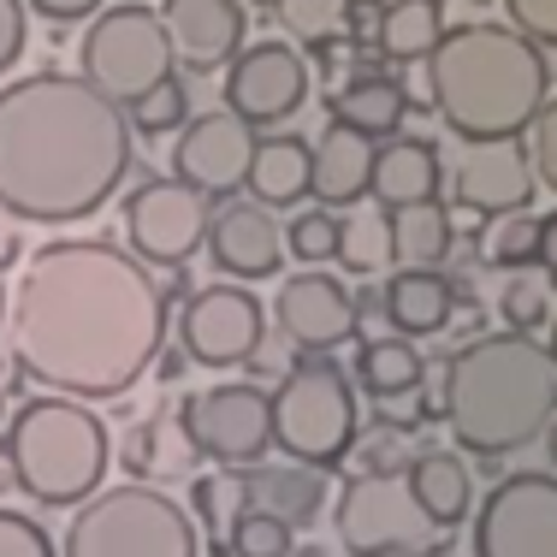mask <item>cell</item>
<instances>
[{"mask_svg": "<svg viewBox=\"0 0 557 557\" xmlns=\"http://www.w3.org/2000/svg\"><path fill=\"white\" fill-rule=\"evenodd\" d=\"M7 344L18 374L42 392L108 404L161 356L166 290L149 261L108 237H54L24 256Z\"/></svg>", "mask_w": 557, "mask_h": 557, "instance_id": "1", "label": "cell"}, {"mask_svg": "<svg viewBox=\"0 0 557 557\" xmlns=\"http://www.w3.org/2000/svg\"><path fill=\"white\" fill-rule=\"evenodd\" d=\"M131 113L77 72L0 84V208L30 225H77L131 172Z\"/></svg>", "mask_w": 557, "mask_h": 557, "instance_id": "2", "label": "cell"}, {"mask_svg": "<svg viewBox=\"0 0 557 557\" xmlns=\"http://www.w3.org/2000/svg\"><path fill=\"white\" fill-rule=\"evenodd\" d=\"M440 416L469 457H510L546 440L557 416V362L534 333H486L450 350Z\"/></svg>", "mask_w": 557, "mask_h": 557, "instance_id": "3", "label": "cell"}, {"mask_svg": "<svg viewBox=\"0 0 557 557\" xmlns=\"http://www.w3.org/2000/svg\"><path fill=\"white\" fill-rule=\"evenodd\" d=\"M428 101L462 143L522 137L552 101V65L516 24H457L428 54Z\"/></svg>", "mask_w": 557, "mask_h": 557, "instance_id": "4", "label": "cell"}, {"mask_svg": "<svg viewBox=\"0 0 557 557\" xmlns=\"http://www.w3.org/2000/svg\"><path fill=\"white\" fill-rule=\"evenodd\" d=\"M0 450L12 462V486L42 510H77L101 493V474L113 462L108 421L77 397H30L0 433Z\"/></svg>", "mask_w": 557, "mask_h": 557, "instance_id": "5", "label": "cell"}, {"mask_svg": "<svg viewBox=\"0 0 557 557\" xmlns=\"http://www.w3.org/2000/svg\"><path fill=\"white\" fill-rule=\"evenodd\" d=\"M60 557H202L190 504L161 486H101L65 522Z\"/></svg>", "mask_w": 557, "mask_h": 557, "instance_id": "6", "label": "cell"}, {"mask_svg": "<svg viewBox=\"0 0 557 557\" xmlns=\"http://www.w3.org/2000/svg\"><path fill=\"white\" fill-rule=\"evenodd\" d=\"M273 445L290 462L333 469L356 445V380L333 356H302L273 392Z\"/></svg>", "mask_w": 557, "mask_h": 557, "instance_id": "7", "label": "cell"}, {"mask_svg": "<svg viewBox=\"0 0 557 557\" xmlns=\"http://www.w3.org/2000/svg\"><path fill=\"white\" fill-rule=\"evenodd\" d=\"M333 528L350 557H421L440 552L445 540V528L421 510L416 486H409V462L350 474L333 498Z\"/></svg>", "mask_w": 557, "mask_h": 557, "instance_id": "8", "label": "cell"}, {"mask_svg": "<svg viewBox=\"0 0 557 557\" xmlns=\"http://www.w3.org/2000/svg\"><path fill=\"white\" fill-rule=\"evenodd\" d=\"M77 77L96 84L108 101H119V108H131V101L149 96L154 84L178 77L161 12L154 7H101L96 18H89L84 42H77Z\"/></svg>", "mask_w": 557, "mask_h": 557, "instance_id": "9", "label": "cell"}, {"mask_svg": "<svg viewBox=\"0 0 557 557\" xmlns=\"http://www.w3.org/2000/svg\"><path fill=\"white\" fill-rule=\"evenodd\" d=\"M178 428L202 457L225 469H249L273 450V392L256 380H220L178 404Z\"/></svg>", "mask_w": 557, "mask_h": 557, "instance_id": "10", "label": "cell"}, {"mask_svg": "<svg viewBox=\"0 0 557 557\" xmlns=\"http://www.w3.org/2000/svg\"><path fill=\"white\" fill-rule=\"evenodd\" d=\"M474 557H557V474H504L474 516Z\"/></svg>", "mask_w": 557, "mask_h": 557, "instance_id": "11", "label": "cell"}, {"mask_svg": "<svg viewBox=\"0 0 557 557\" xmlns=\"http://www.w3.org/2000/svg\"><path fill=\"white\" fill-rule=\"evenodd\" d=\"M208 196L178 178H149L125 196V237L131 256L149 268H190V256L208 244Z\"/></svg>", "mask_w": 557, "mask_h": 557, "instance_id": "12", "label": "cell"}, {"mask_svg": "<svg viewBox=\"0 0 557 557\" xmlns=\"http://www.w3.org/2000/svg\"><path fill=\"white\" fill-rule=\"evenodd\" d=\"M261 326H268V314H261L256 290L232 278V285L190 290V302L178 314V344L196 368H244L268 338Z\"/></svg>", "mask_w": 557, "mask_h": 557, "instance_id": "13", "label": "cell"}, {"mask_svg": "<svg viewBox=\"0 0 557 557\" xmlns=\"http://www.w3.org/2000/svg\"><path fill=\"white\" fill-rule=\"evenodd\" d=\"M256 125L237 119L232 108L196 113L184 119L178 143H172V178L202 196H237L249 178V161H256Z\"/></svg>", "mask_w": 557, "mask_h": 557, "instance_id": "14", "label": "cell"}, {"mask_svg": "<svg viewBox=\"0 0 557 557\" xmlns=\"http://www.w3.org/2000/svg\"><path fill=\"white\" fill-rule=\"evenodd\" d=\"M309 101V65L290 42H256L225 65V108L249 125H285Z\"/></svg>", "mask_w": 557, "mask_h": 557, "instance_id": "15", "label": "cell"}, {"mask_svg": "<svg viewBox=\"0 0 557 557\" xmlns=\"http://www.w3.org/2000/svg\"><path fill=\"white\" fill-rule=\"evenodd\" d=\"M273 321H278V338L297 344L302 356H333L338 344L356 338V290L338 273L302 268L278 285Z\"/></svg>", "mask_w": 557, "mask_h": 557, "instance_id": "16", "label": "cell"}, {"mask_svg": "<svg viewBox=\"0 0 557 557\" xmlns=\"http://www.w3.org/2000/svg\"><path fill=\"white\" fill-rule=\"evenodd\" d=\"M450 196H457L462 214H481V220L522 214V208L540 196V172H534L528 143H516V137L469 143L457 172H450Z\"/></svg>", "mask_w": 557, "mask_h": 557, "instance_id": "17", "label": "cell"}, {"mask_svg": "<svg viewBox=\"0 0 557 557\" xmlns=\"http://www.w3.org/2000/svg\"><path fill=\"white\" fill-rule=\"evenodd\" d=\"M208 256H214L220 278H273L278 261H285V232H278V214L261 208L256 196H225L208 220Z\"/></svg>", "mask_w": 557, "mask_h": 557, "instance_id": "18", "label": "cell"}, {"mask_svg": "<svg viewBox=\"0 0 557 557\" xmlns=\"http://www.w3.org/2000/svg\"><path fill=\"white\" fill-rule=\"evenodd\" d=\"M161 24L184 72H225L244 54L249 12L237 0H161Z\"/></svg>", "mask_w": 557, "mask_h": 557, "instance_id": "19", "label": "cell"}, {"mask_svg": "<svg viewBox=\"0 0 557 557\" xmlns=\"http://www.w3.org/2000/svg\"><path fill=\"white\" fill-rule=\"evenodd\" d=\"M237 493H244V510H261V516H278V522L297 534V528L321 522L326 510V474L309 469V462H249V469H237Z\"/></svg>", "mask_w": 557, "mask_h": 557, "instance_id": "20", "label": "cell"}, {"mask_svg": "<svg viewBox=\"0 0 557 557\" xmlns=\"http://www.w3.org/2000/svg\"><path fill=\"white\" fill-rule=\"evenodd\" d=\"M469 297V285L462 278H450L440 268H397L386 278V314H392V333L404 338H428L450 326V314H457V302Z\"/></svg>", "mask_w": 557, "mask_h": 557, "instance_id": "21", "label": "cell"}, {"mask_svg": "<svg viewBox=\"0 0 557 557\" xmlns=\"http://www.w3.org/2000/svg\"><path fill=\"white\" fill-rule=\"evenodd\" d=\"M440 190H445V161L428 137H392L374 149V184H368V196L386 214L392 208H409V202H433Z\"/></svg>", "mask_w": 557, "mask_h": 557, "instance_id": "22", "label": "cell"}, {"mask_svg": "<svg viewBox=\"0 0 557 557\" xmlns=\"http://www.w3.org/2000/svg\"><path fill=\"white\" fill-rule=\"evenodd\" d=\"M374 184V137L350 125H326L314 137V202L321 208H356Z\"/></svg>", "mask_w": 557, "mask_h": 557, "instance_id": "23", "label": "cell"}, {"mask_svg": "<svg viewBox=\"0 0 557 557\" xmlns=\"http://www.w3.org/2000/svg\"><path fill=\"white\" fill-rule=\"evenodd\" d=\"M244 190L256 196L261 208H297L302 196H314V143L302 137H261L256 161H249Z\"/></svg>", "mask_w": 557, "mask_h": 557, "instance_id": "24", "label": "cell"}, {"mask_svg": "<svg viewBox=\"0 0 557 557\" xmlns=\"http://www.w3.org/2000/svg\"><path fill=\"white\" fill-rule=\"evenodd\" d=\"M326 108H333L338 125H350V131H362V137L380 143V137H397V125L409 119V89L397 84V77L356 72L326 96Z\"/></svg>", "mask_w": 557, "mask_h": 557, "instance_id": "25", "label": "cell"}, {"mask_svg": "<svg viewBox=\"0 0 557 557\" xmlns=\"http://www.w3.org/2000/svg\"><path fill=\"white\" fill-rule=\"evenodd\" d=\"M409 486H416L421 510L440 528H457L474 504V474L457 450H421V457H409Z\"/></svg>", "mask_w": 557, "mask_h": 557, "instance_id": "26", "label": "cell"}, {"mask_svg": "<svg viewBox=\"0 0 557 557\" xmlns=\"http://www.w3.org/2000/svg\"><path fill=\"white\" fill-rule=\"evenodd\" d=\"M392 261L397 268H440V261L457 249V225H450V208L433 196V202H409L392 208Z\"/></svg>", "mask_w": 557, "mask_h": 557, "instance_id": "27", "label": "cell"}, {"mask_svg": "<svg viewBox=\"0 0 557 557\" xmlns=\"http://www.w3.org/2000/svg\"><path fill=\"white\" fill-rule=\"evenodd\" d=\"M350 380H356L368 397H380V404L421 392V350H416V338H404V333L368 338L362 350H356V374H350Z\"/></svg>", "mask_w": 557, "mask_h": 557, "instance_id": "28", "label": "cell"}, {"mask_svg": "<svg viewBox=\"0 0 557 557\" xmlns=\"http://www.w3.org/2000/svg\"><path fill=\"white\" fill-rule=\"evenodd\" d=\"M445 36V0H386L380 7V54L386 60H428Z\"/></svg>", "mask_w": 557, "mask_h": 557, "instance_id": "29", "label": "cell"}, {"mask_svg": "<svg viewBox=\"0 0 557 557\" xmlns=\"http://www.w3.org/2000/svg\"><path fill=\"white\" fill-rule=\"evenodd\" d=\"M338 268H350V273H374V268H386L392 261V220H386V208H350V214L338 220Z\"/></svg>", "mask_w": 557, "mask_h": 557, "instance_id": "30", "label": "cell"}, {"mask_svg": "<svg viewBox=\"0 0 557 557\" xmlns=\"http://www.w3.org/2000/svg\"><path fill=\"white\" fill-rule=\"evenodd\" d=\"M481 261H493V268L504 273H522V268H534L540 261V220L528 214H498V220H486V232H481Z\"/></svg>", "mask_w": 557, "mask_h": 557, "instance_id": "31", "label": "cell"}, {"mask_svg": "<svg viewBox=\"0 0 557 557\" xmlns=\"http://www.w3.org/2000/svg\"><path fill=\"white\" fill-rule=\"evenodd\" d=\"M344 12L350 0H273V18L290 42H309V48H326L344 36Z\"/></svg>", "mask_w": 557, "mask_h": 557, "instance_id": "32", "label": "cell"}, {"mask_svg": "<svg viewBox=\"0 0 557 557\" xmlns=\"http://www.w3.org/2000/svg\"><path fill=\"white\" fill-rule=\"evenodd\" d=\"M131 125L143 131V137H166V131H184V119H190V89L178 84V77H166V84H154L149 96L131 101Z\"/></svg>", "mask_w": 557, "mask_h": 557, "instance_id": "33", "label": "cell"}, {"mask_svg": "<svg viewBox=\"0 0 557 557\" xmlns=\"http://www.w3.org/2000/svg\"><path fill=\"white\" fill-rule=\"evenodd\" d=\"M498 314L510 333H540V326H552V297L540 278L528 273H510V285L498 290Z\"/></svg>", "mask_w": 557, "mask_h": 557, "instance_id": "34", "label": "cell"}, {"mask_svg": "<svg viewBox=\"0 0 557 557\" xmlns=\"http://www.w3.org/2000/svg\"><path fill=\"white\" fill-rule=\"evenodd\" d=\"M285 249L297 261H309V268L333 261L338 256V214H333V208H309V214H297L285 225Z\"/></svg>", "mask_w": 557, "mask_h": 557, "instance_id": "35", "label": "cell"}, {"mask_svg": "<svg viewBox=\"0 0 557 557\" xmlns=\"http://www.w3.org/2000/svg\"><path fill=\"white\" fill-rule=\"evenodd\" d=\"M225 540H232V557H285L290 552V528L278 516H261V510H244Z\"/></svg>", "mask_w": 557, "mask_h": 557, "instance_id": "36", "label": "cell"}, {"mask_svg": "<svg viewBox=\"0 0 557 557\" xmlns=\"http://www.w3.org/2000/svg\"><path fill=\"white\" fill-rule=\"evenodd\" d=\"M0 557H60L42 522H30L24 510H0Z\"/></svg>", "mask_w": 557, "mask_h": 557, "instance_id": "37", "label": "cell"}, {"mask_svg": "<svg viewBox=\"0 0 557 557\" xmlns=\"http://www.w3.org/2000/svg\"><path fill=\"white\" fill-rule=\"evenodd\" d=\"M528 154H534L540 190H552V196H557V96L534 113V125H528Z\"/></svg>", "mask_w": 557, "mask_h": 557, "instance_id": "38", "label": "cell"}, {"mask_svg": "<svg viewBox=\"0 0 557 557\" xmlns=\"http://www.w3.org/2000/svg\"><path fill=\"white\" fill-rule=\"evenodd\" d=\"M498 7H504V24L534 36L540 48H557V0H498Z\"/></svg>", "mask_w": 557, "mask_h": 557, "instance_id": "39", "label": "cell"}, {"mask_svg": "<svg viewBox=\"0 0 557 557\" xmlns=\"http://www.w3.org/2000/svg\"><path fill=\"white\" fill-rule=\"evenodd\" d=\"M24 36H30V18H24V0H0V77L18 65Z\"/></svg>", "mask_w": 557, "mask_h": 557, "instance_id": "40", "label": "cell"}, {"mask_svg": "<svg viewBox=\"0 0 557 557\" xmlns=\"http://www.w3.org/2000/svg\"><path fill=\"white\" fill-rule=\"evenodd\" d=\"M380 326H392V314H386V285H362L356 290V338H386Z\"/></svg>", "mask_w": 557, "mask_h": 557, "instance_id": "41", "label": "cell"}, {"mask_svg": "<svg viewBox=\"0 0 557 557\" xmlns=\"http://www.w3.org/2000/svg\"><path fill=\"white\" fill-rule=\"evenodd\" d=\"M24 7H36L42 18H54V24H77V18H96L108 0H24Z\"/></svg>", "mask_w": 557, "mask_h": 557, "instance_id": "42", "label": "cell"}, {"mask_svg": "<svg viewBox=\"0 0 557 557\" xmlns=\"http://www.w3.org/2000/svg\"><path fill=\"white\" fill-rule=\"evenodd\" d=\"M540 268L557 278V208H552L546 220H540Z\"/></svg>", "mask_w": 557, "mask_h": 557, "instance_id": "43", "label": "cell"}, {"mask_svg": "<svg viewBox=\"0 0 557 557\" xmlns=\"http://www.w3.org/2000/svg\"><path fill=\"white\" fill-rule=\"evenodd\" d=\"M546 457H552V469H557V416H552V428H546Z\"/></svg>", "mask_w": 557, "mask_h": 557, "instance_id": "44", "label": "cell"}, {"mask_svg": "<svg viewBox=\"0 0 557 557\" xmlns=\"http://www.w3.org/2000/svg\"><path fill=\"white\" fill-rule=\"evenodd\" d=\"M546 350H552V362H557V309H552V338H546Z\"/></svg>", "mask_w": 557, "mask_h": 557, "instance_id": "45", "label": "cell"}, {"mask_svg": "<svg viewBox=\"0 0 557 557\" xmlns=\"http://www.w3.org/2000/svg\"><path fill=\"white\" fill-rule=\"evenodd\" d=\"M0 321H7V278H0Z\"/></svg>", "mask_w": 557, "mask_h": 557, "instance_id": "46", "label": "cell"}, {"mask_svg": "<svg viewBox=\"0 0 557 557\" xmlns=\"http://www.w3.org/2000/svg\"><path fill=\"white\" fill-rule=\"evenodd\" d=\"M350 7H386V0H350Z\"/></svg>", "mask_w": 557, "mask_h": 557, "instance_id": "47", "label": "cell"}, {"mask_svg": "<svg viewBox=\"0 0 557 557\" xmlns=\"http://www.w3.org/2000/svg\"><path fill=\"white\" fill-rule=\"evenodd\" d=\"M261 7H273V0H261Z\"/></svg>", "mask_w": 557, "mask_h": 557, "instance_id": "48", "label": "cell"}, {"mask_svg": "<svg viewBox=\"0 0 557 557\" xmlns=\"http://www.w3.org/2000/svg\"><path fill=\"white\" fill-rule=\"evenodd\" d=\"M0 416H7V404H0Z\"/></svg>", "mask_w": 557, "mask_h": 557, "instance_id": "49", "label": "cell"}]
</instances>
